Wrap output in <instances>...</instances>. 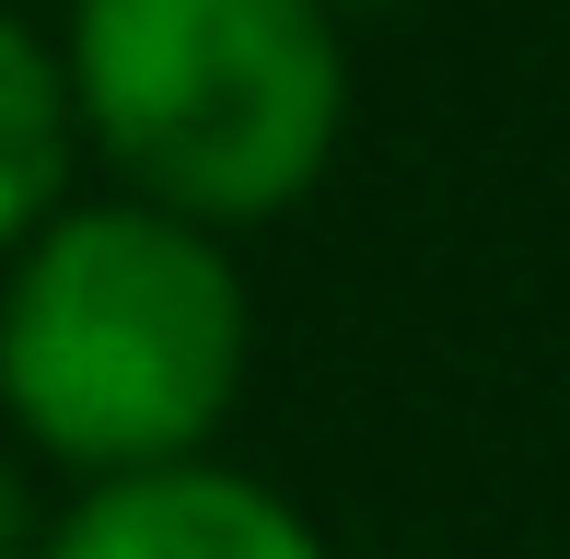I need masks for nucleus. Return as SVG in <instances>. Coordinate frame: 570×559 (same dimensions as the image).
<instances>
[{"instance_id": "f257e3e1", "label": "nucleus", "mask_w": 570, "mask_h": 559, "mask_svg": "<svg viewBox=\"0 0 570 559\" xmlns=\"http://www.w3.org/2000/svg\"><path fill=\"white\" fill-rule=\"evenodd\" d=\"M245 385V280L198 222L106 198L59 210L0 292V396L94 478L187 467Z\"/></svg>"}, {"instance_id": "20e7f679", "label": "nucleus", "mask_w": 570, "mask_h": 559, "mask_svg": "<svg viewBox=\"0 0 570 559\" xmlns=\"http://www.w3.org/2000/svg\"><path fill=\"white\" fill-rule=\"evenodd\" d=\"M70 59H47L12 12H0V245H36L59 222L70 175Z\"/></svg>"}, {"instance_id": "f03ea898", "label": "nucleus", "mask_w": 570, "mask_h": 559, "mask_svg": "<svg viewBox=\"0 0 570 559\" xmlns=\"http://www.w3.org/2000/svg\"><path fill=\"white\" fill-rule=\"evenodd\" d=\"M70 106L151 210L245 222L315 187L350 70L326 0H82Z\"/></svg>"}, {"instance_id": "7ed1b4c3", "label": "nucleus", "mask_w": 570, "mask_h": 559, "mask_svg": "<svg viewBox=\"0 0 570 559\" xmlns=\"http://www.w3.org/2000/svg\"><path fill=\"white\" fill-rule=\"evenodd\" d=\"M47 559H326V548H315V524H303L292 501H268L256 478L151 467V478H106V490L47 537Z\"/></svg>"}, {"instance_id": "39448f33", "label": "nucleus", "mask_w": 570, "mask_h": 559, "mask_svg": "<svg viewBox=\"0 0 570 559\" xmlns=\"http://www.w3.org/2000/svg\"><path fill=\"white\" fill-rule=\"evenodd\" d=\"M12 537H23V490H12V467H0V559H12Z\"/></svg>"}]
</instances>
